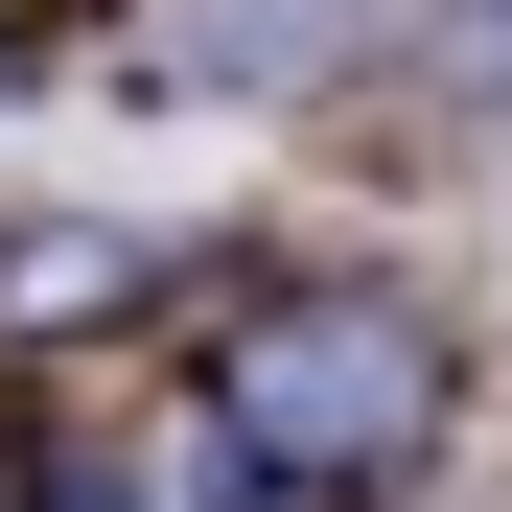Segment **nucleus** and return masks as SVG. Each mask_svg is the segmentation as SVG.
Returning a JSON list of instances; mask_svg holds the SVG:
<instances>
[{
  "label": "nucleus",
  "mask_w": 512,
  "mask_h": 512,
  "mask_svg": "<svg viewBox=\"0 0 512 512\" xmlns=\"http://www.w3.org/2000/svg\"><path fill=\"white\" fill-rule=\"evenodd\" d=\"M419 443H443V326H419L396 280H303V303L233 350V466H256V489L373 512V489H419Z\"/></svg>",
  "instance_id": "obj_1"
}]
</instances>
